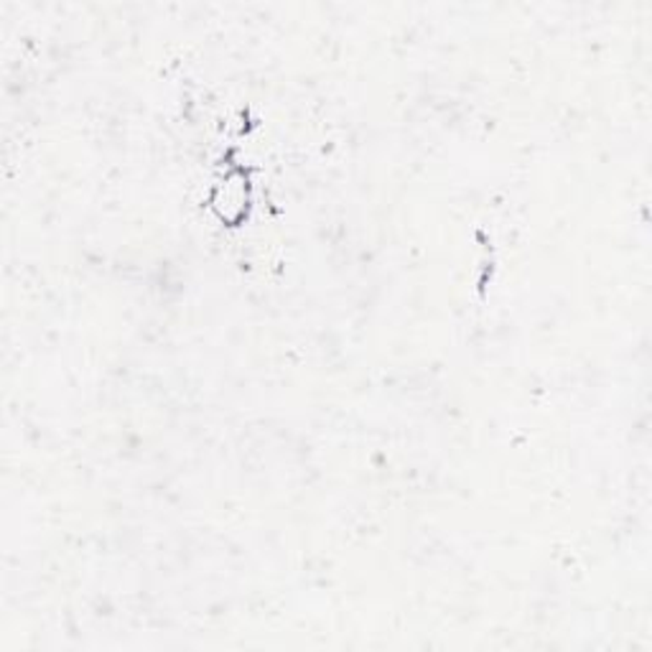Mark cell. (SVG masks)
Listing matches in <instances>:
<instances>
[{"mask_svg": "<svg viewBox=\"0 0 652 652\" xmlns=\"http://www.w3.org/2000/svg\"><path fill=\"white\" fill-rule=\"evenodd\" d=\"M250 206V187L240 171L227 174L212 191V210L225 222H240Z\"/></svg>", "mask_w": 652, "mask_h": 652, "instance_id": "6da1fadb", "label": "cell"}]
</instances>
